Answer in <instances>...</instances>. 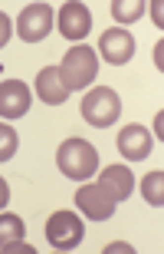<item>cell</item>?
I'll use <instances>...</instances> for the list:
<instances>
[{"instance_id": "cell-8", "label": "cell", "mask_w": 164, "mask_h": 254, "mask_svg": "<svg viewBox=\"0 0 164 254\" xmlns=\"http://www.w3.org/2000/svg\"><path fill=\"white\" fill-rule=\"evenodd\" d=\"M56 27H59V33H63L66 40H82L92 30L89 7L79 3V0H66L63 7H59V13H56Z\"/></svg>"}, {"instance_id": "cell-5", "label": "cell", "mask_w": 164, "mask_h": 254, "mask_svg": "<svg viewBox=\"0 0 164 254\" xmlns=\"http://www.w3.org/2000/svg\"><path fill=\"white\" fill-rule=\"evenodd\" d=\"M53 30V7L49 3H30V7H23V13H20L17 20V33L23 43H40V40L46 37Z\"/></svg>"}, {"instance_id": "cell-10", "label": "cell", "mask_w": 164, "mask_h": 254, "mask_svg": "<svg viewBox=\"0 0 164 254\" xmlns=\"http://www.w3.org/2000/svg\"><path fill=\"white\" fill-rule=\"evenodd\" d=\"M151 145H155L151 132H148L145 126H138V123H128L125 129L119 132V152H122V159H128V162L148 159V155H151Z\"/></svg>"}, {"instance_id": "cell-18", "label": "cell", "mask_w": 164, "mask_h": 254, "mask_svg": "<svg viewBox=\"0 0 164 254\" xmlns=\"http://www.w3.org/2000/svg\"><path fill=\"white\" fill-rule=\"evenodd\" d=\"M151 20L155 27H164V0H151Z\"/></svg>"}, {"instance_id": "cell-14", "label": "cell", "mask_w": 164, "mask_h": 254, "mask_svg": "<svg viewBox=\"0 0 164 254\" xmlns=\"http://www.w3.org/2000/svg\"><path fill=\"white\" fill-rule=\"evenodd\" d=\"M141 191H145V201H148V205L161 208L164 205V172L161 169H158V172H148L145 182H141Z\"/></svg>"}, {"instance_id": "cell-20", "label": "cell", "mask_w": 164, "mask_h": 254, "mask_svg": "<svg viewBox=\"0 0 164 254\" xmlns=\"http://www.w3.org/2000/svg\"><path fill=\"white\" fill-rule=\"evenodd\" d=\"M7 201H10V185H7L3 179H0V211L7 208Z\"/></svg>"}, {"instance_id": "cell-9", "label": "cell", "mask_w": 164, "mask_h": 254, "mask_svg": "<svg viewBox=\"0 0 164 254\" xmlns=\"http://www.w3.org/2000/svg\"><path fill=\"white\" fill-rule=\"evenodd\" d=\"M30 103H33V96H30L23 79H3V83H0V116H3V119L27 116Z\"/></svg>"}, {"instance_id": "cell-19", "label": "cell", "mask_w": 164, "mask_h": 254, "mask_svg": "<svg viewBox=\"0 0 164 254\" xmlns=\"http://www.w3.org/2000/svg\"><path fill=\"white\" fill-rule=\"evenodd\" d=\"M0 251H7V254H23V251H27V254H33V248L23 245V241H10V245H3Z\"/></svg>"}, {"instance_id": "cell-17", "label": "cell", "mask_w": 164, "mask_h": 254, "mask_svg": "<svg viewBox=\"0 0 164 254\" xmlns=\"http://www.w3.org/2000/svg\"><path fill=\"white\" fill-rule=\"evenodd\" d=\"M10 33H13V23H10V17L3 13V10H0V47H7Z\"/></svg>"}, {"instance_id": "cell-11", "label": "cell", "mask_w": 164, "mask_h": 254, "mask_svg": "<svg viewBox=\"0 0 164 254\" xmlns=\"http://www.w3.org/2000/svg\"><path fill=\"white\" fill-rule=\"evenodd\" d=\"M37 93L46 106H63L69 99V86L59 76V66H43L37 73Z\"/></svg>"}, {"instance_id": "cell-6", "label": "cell", "mask_w": 164, "mask_h": 254, "mask_svg": "<svg viewBox=\"0 0 164 254\" xmlns=\"http://www.w3.org/2000/svg\"><path fill=\"white\" fill-rule=\"evenodd\" d=\"M76 205H79V211L85 218H92V221H105V218L115 215V205H119V201L102 189L99 182H92V185H79V191H76Z\"/></svg>"}, {"instance_id": "cell-15", "label": "cell", "mask_w": 164, "mask_h": 254, "mask_svg": "<svg viewBox=\"0 0 164 254\" xmlns=\"http://www.w3.org/2000/svg\"><path fill=\"white\" fill-rule=\"evenodd\" d=\"M20 238H23V218L0 211V248L10 245V241H20Z\"/></svg>"}, {"instance_id": "cell-2", "label": "cell", "mask_w": 164, "mask_h": 254, "mask_svg": "<svg viewBox=\"0 0 164 254\" xmlns=\"http://www.w3.org/2000/svg\"><path fill=\"white\" fill-rule=\"evenodd\" d=\"M95 73H99V53H95L92 47L79 43V47L66 50L63 63H59V76H63V83L69 86V93H76V89H85V86H92Z\"/></svg>"}, {"instance_id": "cell-3", "label": "cell", "mask_w": 164, "mask_h": 254, "mask_svg": "<svg viewBox=\"0 0 164 254\" xmlns=\"http://www.w3.org/2000/svg\"><path fill=\"white\" fill-rule=\"evenodd\" d=\"M122 116V99L109 86H95L82 96V119L95 129H109L112 123H119Z\"/></svg>"}, {"instance_id": "cell-12", "label": "cell", "mask_w": 164, "mask_h": 254, "mask_svg": "<svg viewBox=\"0 0 164 254\" xmlns=\"http://www.w3.org/2000/svg\"><path fill=\"white\" fill-rule=\"evenodd\" d=\"M99 185L109 191L115 201H125V198H131L135 179H131V169H128V165H105V172L99 175Z\"/></svg>"}, {"instance_id": "cell-13", "label": "cell", "mask_w": 164, "mask_h": 254, "mask_svg": "<svg viewBox=\"0 0 164 254\" xmlns=\"http://www.w3.org/2000/svg\"><path fill=\"white\" fill-rule=\"evenodd\" d=\"M141 13H145V0H112V17L122 27H131Z\"/></svg>"}, {"instance_id": "cell-7", "label": "cell", "mask_w": 164, "mask_h": 254, "mask_svg": "<svg viewBox=\"0 0 164 254\" xmlns=\"http://www.w3.org/2000/svg\"><path fill=\"white\" fill-rule=\"evenodd\" d=\"M99 57L112 66H122L135 57V37L125 27H112L99 37Z\"/></svg>"}, {"instance_id": "cell-1", "label": "cell", "mask_w": 164, "mask_h": 254, "mask_svg": "<svg viewBox=\"0 0 164 254\" xmlns=\"http://www.w3.org/2000/svg\"><path fill=\"white\" fill-rule=\"evenodd\" d=\"M56 165H59V172H63L66 179L73 182H89L92 175H95V169H99V152H95V145L85 139H66L59 149H56Z\"/></svg>"}, {"instance_id": "cell-16", "label": "cell", "mask_w": 164, "mask_h": 254, "mask_svg": "<svg viewBox=\"0 0 164 254\" xmlns=\"http://www.w3.org/2000/svg\"><path fill=\"white\" fill-rule=\"evenodd\" d=\"M17 145H20V139H17V132L10 129L7 123H0V162H7V159H13V155H17Z\"/></svg>"}, {"instance_id": "cell-4", "label": "cell", "mask_w": 164, "mask_h": 254, "mask_svg": "<svg viewBox=\"0 0 164 254\" xmlns=\"http://www.w3.org/2000/svg\"><path fill=\"white\" fill-rule=\"evenodd\" d=\"M85 238V225L76 211H53L49 221H46V241L56 248V251H73L82 245Z\"/></svg>"}]
</instances>
